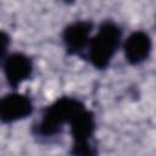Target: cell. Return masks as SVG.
I'll list each match as a JSON object with an SVG mask.
<instances>
[{
    "instance_id": "obj_1",
    "label": "cell",
    "mask_w": 156,
    "mask_h": 156,
    "mask_svg": "<svg viewBox=\"0 0 156 156\" xmlns=\"http://www.w3.org/2000/svg\"><path fill=\"white\" fill-rule=\"evenodd\" d=\"M121 38L122 30L115 22L105 21L100 24L98 33L88 44V58L94 67L102 69L108 66L121 44Z\"/></svg>"
},
{
    "instance_id": "obj_2",
    "label": "cell",
    "mask_w": 156,
    "mask_h": 156,
    "mask_svg": "<svg viewBox=\"0 0 156 156\" xmlns=\"http://www.w3.org/2000/svg\"><path fill=\"white\" fill-rule=\"evenodd\" d=\"M83 108L84 105L74 98H60L45 108L40 122L34 126L33 132L40 136L55 135L62 129L65 123H69L72 118Z\"/></svg>"
},
{
    "instance_id": "obj_3",
    "label": "cell",
    "mask_w": 156,
    "mask_h": 156,
    "mask_svg": "<svg viewBox=\"0 0 156 156\" xmlns=\"http://www.w3.org/2000/svg\"><path fill=\"white\" fill-rule=\"evenodd\" d=\"M33 112L30 99L23 94L11 93L0 99V121L11 123L28 117Z\"/></svg>"
},
{
    "instance_id": "obj_4",
    "label": "cell",
    "mask_w": 156,
    "mask_h": 156,
    "mask_svg": "<svg viewBox=\"0 0 156 156\" xmlns=\"http://www.w3.org/2000/svg\"><path fill=\"white\" fill-rule=\"evenodd\" d=\"M91 30L93 22L90 21H77L68 24L62 34V39L67 52L74 55L83 51L90 41Z\"/></svg>"
},
{
    "instance_id": "obj_5",
    "label": "cell",
    "mask_w": 156,
    "mask_h": 156,
    "mask_svg": "<svg viewBox=\"0 0 156 156\" xmlns=\"http://www.w3.org/2000/svg\"><path fill=\"white\" fill-rule=\"evenodd\" d=\"M33 71L32 60L21 52L11 54L4 62V72L7 83L12 88H17L22 82L28 79Z\"/></svg>"
},
{
    "instance_id": "obj_6",
    "label": "cell",
    "mask_w": 156,
    "mask_h": 156,
    "mask_svg": "<svg viewBox=\"0 0 156 156\" xmlns=\"http://www.w3.org/2000/svg\"><path fill=\"white\" fill-rule=\"evenodd\" d=\"M126 60L132 65H139L145 61L151 51V38L143 30L133 32L123 45Z\"/></svg>"
},
{
    "instance_id": "obj_7",
    "label": "cell",
    "mask_w": 156,
    "mask_h": 156,
    "mask_svg": "<svg viewBox=\"0 0 156 156\" xmlns=\"http://www.w3.org/2000/svg\"><path fill=\"white\" fill-rule=\"evenodd\" d=\"M73 143L90 141L95 132V117L90 111L83 108L69 122Z\"/></svg>"
},
{
    "instance_id": "obj_8",
    "label": "cell",
    "mask_w": 156,
    "mask_h": 156,
    "mask_svg": "<svg viewBox=\"0 0 156 156\" xmlns=\"http://www.w3.org/2000/svg\"><path fill=\"white\" fill-rule=\"evenodd\" d=\"M72 156H98V147L90 141L73 143L71 149Z\"/></svg>"
},
{
    "instance_id": "obj_9",
    "label": "cell",
    "mask_w": 156,
    "mask_h": 156,
    "mask_svg": "<svg viewBox=\"0 0 156 156\" xmlns=\"http://www.w3.org/2000/svg\"><path fill=\"white\" fill-rule=\"evenodd\" d=\"M9 45H10V37L7 35V33L0 30V58L5 56Z\"/></svg>"
}]
</instances>
